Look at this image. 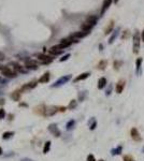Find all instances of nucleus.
<instances>
[{
  "label": "nucleus",
  "mask_w": 144,
  "mask_h": 161,
  "mask_svg": "<svg viewBox=\"0 0 144 161\" xmlns=\"http://www.w3.org/2000/svg\"><path fill=\"white\" fill-rule=\"evenodd\" d=\"M124 32H125V33L123 34V37H121V39H123V40H124L125 38L127 39V38L129 37V30H126V31H124Z\"/></svg>",
  "instance_id": "f704fd0d"
},
{
  "label": "nucleus",
  "mask_w": 144,
  "mask_h": 161,
  "mask_svg": "<svg viewBox=\"0 0 144 161\" xmlns=\"http://www.w3.org/2000/svg\"><path fill=\"white\" fill-rule=\"evenodd\" d=\"M121 151H123V146H117L116 148H113L111 150V155L112 156H117V155H120Z\"/></svg>",
  "instance_id": "dca6fc26"
},
{
  "label": "nucleus",
  "mask_w": 144,
  "mask_h": 161,
  "mask_svg": "<svg viewBox=\"0 0 144 161\" xmlns=\"http://www.w3.org/2000/svg\"><path fill=\"white\" fill-rule=\"evenodd\" d=\"M117 33H118V29H117V30H115V31H114V33H113V34H112V37H111V38L109 39V43H110V44L114 42V40H115V38H116V37H117Z\"/></svg>",
  "instance_id": "c85d7f7f"
},
{
  "label": "nucleus",
  "mask_w": 144,
  "mask_h": 161,
  "mask_svg": "<svg viewBox=\"0 0 144 161\" xmlns=\"http://www.w3.org/2000/svg\"><path fill=\"white\" fill-rule=\"evenodd\" d=\"M0 71H1V73L3 75H6V76H8V77H15L16 76V73L9 66L0 67Z\"/></svg>",
  "instance_id": "f03ea898"
},
{
  "label": "nucleus",
  "mask_w": 144,
  "mask_h": 161,
  "mask_svg": "<svg viewBox=\"0 0 144 161\" xmlns=\"http://www.w3.org/2000/svg\"><path fill=\"white\" fill-rule=\"evenodd\" d=\"M113 27H114V22L113 21H111L110 22V24L106 26V28L104 29V34L106 35V34H109V33H111V31H112V29H113Z\"/></svg>",
  "instance_id": "a211bd4d"
},
{
  "label": "nucleus",
  "mask_w": 144,
  "mask_h": 161,
  "mask_svg": "<svg viewBox=\"0 0 144 161\" xmlns=\"http://www.w3.org/2000/svg\"><path fill=\"white\" fill-rule=\"evenodd\" d=\"M26 66L27 67H28V68H37V67H38V64H37V62H35L34 60H29V61H27L26 62Z\"/></svg>",
  "instance_id": "4be33fe9"
},
{
  "label": "nucleus",
  "mask_w": 144,
  "mask_h": 161,
  "mask_svg": "<svg viewBox=\"0 0 144 161\" xmlns=\"http://www.w3.org/2000/svg\"><path fill=\"white\" fill-rule=\"evenodd\" d=\"M4 104V99H0V104Z\"/></svg>",
  "instance_id": "79ce46f5"
},
{
  "label": "nucleus",
  "mask_w": 144,
  "mask_h": 161,
  "mask_svg": "<svg viewBox=\"0 0 144 161\" xmlns=\"http://www.w3.org/2000/svg\"><path fill=\"white\" fill-rule=\"evenodd\" d=\"M87 161H96V158H95V156L94 155H88L87 156Z\"/></svg>",
  "instance_id": "72a5a7b5"
},
{
  "label": "nucleus",
  "mask_w": 144,
  "mask_h": 161,
  "mask_svg": "<svg viewBox=\"0 0 144 161\" xmlns=\"http://www.w3.org/2000/svg\"><path fill=\"white\" fill-rule=\"evenodd\" d=\"M14 135V132L13 131H7L2 134V140H9L10 137H12Z\"/></svg>",
  "instance_id": "6ab92c4d"
},
{
  "label": "nucleus",
  "mask_w": 144,
  "mask_h": 161,
  "mask_svg": "<svg viewBox=\"0 0 144 161\" xmlns=\"http://www.w3.org/2000/svg\"><path fill=\"white\" fill-rule=\"evenodd\" d=\"M37 57L39 58L40 60H41L42 64H49V62L52 61V58L46 56V55H44V54H38Z\"/></svg>",
  "instance_id": "1a4fd4ad"
},
{
  "label": "nucleus",
  "mask_w": 144,
  "mask_h": 161,
  "mask_svg": "<svg viewBox=\"0 0 144 161\" xmlns=\"http://www.w3.org/2000/svg\"><path fill=\"white\" fill-rule=\"evenodd\" d=\"M142 153H144V146H143V148H142Z\"/></svg>",
  "instance_id": "a18cd8bd"
},
{
  "label": "nucleus",
  "mask_w": 144,
  "mask_h": 161,
  "mask_svg": "<svg viewBox=\"0 0 144 161\" xmlns=\"http://www.w3.org/2000/svg\"><path fill=\"white\" fill-rule=\"evenodd\" d=\"M141 40L144 42V29L142 30V32H141Z\"/></svg>",
  "instance_id": "4c0bfd02"
},
{
  "label": "nucleus",
  "mask_w": 144,
  "mask_h": 161,
  "mask_svg": "<svg viewBox=\"0 0 144 161\" xmlns=\"http://www.w3.org/2000/svg\"><path fill=\"white\" fill-rule=\"evenodd\" d=\"M74 125H75V120H73V119L69 120V122L67 123V125H66V128H67V130H71V129H73Z\"/></svg>",
  "instance_id": "5701e85b"
},
{
  "label": "nucleus",
  "mask_w": 144,
  "mask_h": 161,
  "mask_svg": "<svg viewBox=\"0 0 144 161\" xmlns=\"http://www.w3.org/2000/svg\"><path fill=\"white\" fill-rule=\"evenodd\" d=\"M106 85V78L105 77H100L98 80V89H102L104 88Z\"/></svg>",
  "instance_id": "2eb2a0df"
},
{
  "label": "nucleus",
  "mask_w": 144,
  "mask_h": 161,
  "mask_svg": "<svg viewBox=\"0 0 144 161\" xmlns=\"http://www.w3.org/2000/svg\"><path fill=\"white\" fill-rule=\"evenodd\" d=\"M49 80V72H46V73H44L41 77L39 78L38 80V83H41V84H44V83H47Z\"/></svg>",
  "instance_id": "f8f14e48"
},
{
  "label": "nucleus",
  "mask_w": 144,
  "mask_h": 161,
  "mask_svg": "<svg viewBox=\"0 0 144 161\" xmlns=\"http://www.w3.org/2000/svg\"><path fill=\"white\" fill-rule=\"evenodd\" d=\"M111 90H112V86H110L109 89L106 90V92H105V93H106V96H109V95H110V93H111Z\"/></svg>",
  "instance_id": "e433bc0d"
},
{
  "label": "nucleus",
  "mask_w": 144,
  "mask_h": 161,
  "mask_svg": "<svg viewBox=\"0 0 144 161\" xmlns=\"http://www.w3.org/2000/svg\"><path fill=\"white\" fill-rule=\"evenodd\" d=\"M64 52V50H60V48H58L57 46H53L51 50H49V53H52L53 55H59Z\"/></svg>",
  "instance_id": "f3484780"
},
{
  "label": "nucleus",
  "mask_w": 144,
  "mask_h": 161,
  "mask_svg": "<svg viewBox=\"0 0 144 161\" xmlns=\"http://www.w3.org/2000/svg\"><path fill=\"white\" fill-rule=\"evenodd\" d=\"M45 109H46V106L44 105V104H41V105H39V106H35V107H34V113L44 116V113H45Z\"/></svg>",
  "instance_id": "9b49d317"
},
{
  "label": "nucleus",
  "mask_w": 144,
  "mask_h": 161,
  "mask_svg": "<svg viewBox=\"0 0 144 161\" xmlns=\"http://www.w3.org/2000/svg\"><path fill=\"white\" fill-rule=\"evenodd\" d=\"M22 89H17V90H15V91H13L12 93H11V98L14 101H20L21 100V97H22Z\"/></svg>",
  "instance_id": "9d476101"
},
{
  "label": "nucleus",
  "mask_w": 144,
  "mask_h": 161,
  "mask_svg": "<svg viewBox=\"0 0 144 161\" xmlns=\"http://www.w3.org/2000/svg\"><path fill=\"white\" fill-rule=\"evenodd\" d=\"M140 34H139V31L136 30V32L133 34V53L138 54L140 51Z\"/></svg>",
  "instance_id": "f257e3e1"
},
{
  "label": "nucleus",
  "mask_w": 144,
  "mask_h": 161,
  "mask_svg": "<svg viewBox=\"0 0 144 161\" xmlns=\"http://www.w3.org/2000/svg\"><path fill=\"white\" fill-rule=\"evenodd\" d=\"M71 78V75H66V76H62V77H60L59 79L57 80V82L53 85L52 87H58V86H61V85H64V84H66L68 80Z\"/></svg>",
  "instance_id": "423d86ee"
},
{
  "label": "nucleus",
  "mask_w": 144,
  "mask_h": 161,
  "mask_svg": "<svg viewBox=\"0 0 144 161\" xmlns=\"http://www.w3.org/2000/svg\"><path fill=\"white\" fill-rule=\"evenodd\" d=\"M99 161H104V160H99Z\"/></svg>",
  "instance_id": "49530a36"
},
{
  "label": "nucleus",
  "mask_w": 144,
  "mask_h": 161,
  "mask_svg": "<svg viewBox=\"0 0 144 161\" xmlns=\"http://www.w3.org/2000/svg\"><path fill=\"white\" fill-rule=\"evenodd\" d=\"M69 57H70V54H67V55H65V56L62 57V58H60V61H66V60L68 59Z\"/></svg>",
  "instance_id": "c9c22d12"
},
{
  "label": "nucleus",
  "mask_w": 144,
  "mask_h": 161,
  "mask_svg": "<svg viewBox=\"0 0 144 161\" xmlns=\"http://www.w3.org/2000/svg\"><path fill=\"white\" fill-rule=\"evenodd\" d=\"M124 161H136L133 159V157L132 156H130V155H126V156H124Z\"/></svg>",
  "instance_id": "c756f323"
},
{
  "label": "nucleus",
  "mask_w": 144,
  "mask_h": 161,
  "mask_svg": "<svg viewBox=\"0 0 144 161\" xmlns=\"http://www.w3.org/2000/svg\"><path fill=\"white\" fill-rule=\"evenodd\" d=\"M4 57H6V56H4V54L0 53V60H3V59H4Z\"/></svg>",
  "instance_id": "58836bf2"
},
{
  "label": "nucleus",
  "mask_w": 144,
  "mask_h": 161,
  "mask_svg": "<svg viewBox=\"0 0 144 161\" xmlns=\"http://www.w3.org/2000/svg\"><path fill=\"white\" fill-rule=\"evenodd\" d=\"M88 34V32H85V31H80V32H75L73 35H72V37L73 38H84L85 35H87Z\"/></svg>",
  "instance_id": "412c9836"
},
{
  "label": "nucleus",
  "mask_w": 144,
  "mask_h": 161,
  "mask_svg": "<svg viewBox=\"0 0 144 161\" xmlns=\"http://www.w3.org/2000/svg\"><path fill=\"white\" fill-rule=\"evenodd\" d=\"M1 154H2V148L0 147V155H1Z\"/></svg>",
  "instance_id": "37998d69"
},
{
  "label": "nucleus",
  "mask_w": 144,
  "mask_h": 161,
  "mask_svg": "<svg viewBox=\"0 0 144 161\" xmlns=\"http://www.w3.org/2000/svg\"><path fill=\"white\" fill-rule=\"evenodd\" d=\"M65 111H66V107H65V106H64V107H62V106L59 107V112H65Z\"/></svg>",
  "instance_id": "ea45409f"
},
{
  "label": "nucleus",
  "mask_w": 144,
  "mask_h": 161,
  "mask_svg": "<svg viewBox=\"0 0 144 161\" xmlns=\"http://www.w3.org/2000/svg\"><path fill=\"white\" fill-rule=\"evenodd\" d=\"M130 135H131L132 140L136 141V142H140L142 140V137H141L140 133H139V130L137 128H132L131 130H130Z\"/></svg>",
  "instance_id": "39448f33"
},
{
  "label": "nucleus",
  "mask_w": 144,
  "mask_h": 161,
  "mask_svg": "<svg viewBox=\"0 0 144 161\" xmlns=\"http://www.w3.org/2000/svg\"><path fill=\"white\" fill-rule=\"evenodd\" d=\"M106 65H107L106 60H101V61L98 64V67H97V68H98L99 70H104V69H105V67H106Z\"/></svg>",
  "instance_id": "393cba45"
},
{
  "label": "nucleus",
  "mask_w": 144,
  "mask_h": 161,
  "mask_svg": "<svg viewBox=\"0 0 144 161\" xmlns=\"http://www.w3.org/2000/svg\"><path fill=\"white\" fill-rule=\"evenodd\" d=\"M96 127H97V122H96L95 118H93L91 122H89V129H91V130H94Z\"/></svg>",
  "instance_id": "cd10ccee"
},
{
  "label": "nucleus",
  "mask_w": 144,
  "mask_h": 161,
  "mask_svg": "<svg viewBox=\"0 0 144 161\" xmlns=\"http://www.w3.org/2000/svg\"><path fill=\"white\" fill-rule=\"evenodd\" d=\"M86 22H87V23H89L91 25L95 26V24L97 23V17H95V16H89Z\"/></svg>",
  "instance_id": "a878e982"
},
{
  "label": "nucleus",
  "mask_w": 144,
  "mask_h": 161,
  "mask_svg": "<svg viewBox=\"0 0 144 161\" xmlns=\"http://www.w3.org/2000/svg\"><path fill=\"white\" fill-rule=\"evenodd\" d=\"M57 112H59V107L54 106V105H49V106H46L44 116H47V117L48 116H53V115H55Z\"/></svg>",
  "instance_id": "7ed1b4c3"
},
{
  "label": "nucleus",
  "mask_w": 144,
  "mask_h": 161,
  "mask_svg": "<svg viewBox=\"0 0 144 161\" xmlns=\"http://www.w3.org/2000/svg\"><path fill=\"white\" fill-rule=\"evenodd\" d=\"M21 161H33V160H31V159H29V158H24V159H22Z\"/></svg>",
  "instance_id": "a19ab883"
},
{
  "label": "nucleus",
  "mask_w": 144,
  "mask_h": 161,
  "mask_svg": "<svg viewBox=\"0 0 144 161\" xmlns=\"http://www.w3.org/2000/svg\"><path fill=\"white\" fill-rule=\"evenodd\" d=\"M111 3H112V0H104V2H103V6H102V10H101V14H103L107 9L110 8L111 6Z\"/></svg>",
  "instance_id": "4468645a"
},
{
  "label": "nucleus",
  "mask_w": 144,
  "mask_h": 161,
  "mask_svg": "<svg viewBox=\"0 0 144 161\" xmlns=\"http://www.w3.org/2000/svg\"><path fill=\"white\" fill-rule=\"evenodd\" d=\"M49 149H51V142L47 141L45 144H44V147H43V154H47Z\"/></svg>",
  "instance_id": "b1692460"
},
{
  "label": "nucleus",
  "mask_w": 144,
  "mask_h": 161,
  "mask_svg": "<svg viewBox=\"0 0 144 161\" xmlns=\"http://www.w3.org/2000/svg\"><path fill=\"white\" fill-rule=\"evenodd\" d=\"M76 105H78V101H76V100H71L69 105H68V109L69 110H73V109L76 107Z\"/></svg>",
  "instance_id": "bb28decb"
},
{
  "label": "nucleus",
  "mask_w": 144,
  "mask_h": 161,
  "mask_svg": "<svg viewBox=\"0 0 144 161\" xmlns=\"http://www.w3.org/2000/svg\"><path fill=\"white\" fill-rule=\"evenodd\" d=\"M89 75H91V73L89 72H85V73H82V74H80L79 76H76L75 79H74V82H80V80H83V79H86Z\"/></svg>",
  "instance_id": "ddd939ff"
},
{
  "label": "nucleus",
  "mask_w": 144,
  "mask_h": 161,
  "mask_svg": "<svg viewBox=\"0 0 144 161\" xmlns=\"http://www.w3.org/2000/svg\"><path fill=\"white\" fill-rule=\"evenodd\" d=\"M85 97H86V91H84V93H80V95H79V100L83 101L85 99Z\"/></svg>",
  "instance_id": "2f4dec72"
},
{
  "label": "nucleus",
  "mask_w": 144,
  "mask_h": 161,
  "mask_svg": "<svg viewBox=\"0 0 144 161\" xmlns=\"http://www.w3.org/2000/svg\"><path fill=\"white\" fill-rule=\"evenodd\" d=\"M48 131L56 137H59L61 135V132H60L59 129H58L56 124H51V125H49V126H48Z\"/></svg>",
  "instance_id": "20e7f679"
},
{
  "label": "nucleus",
  "mask_w": 144,
  "mask_h": 161,
  "mask_svg": "<svg viewBox=\"0 0 144 161\" xmlns=\"http://www.w3.org/2000/svg\"><path fill=\"white\" fill-rule=\"evenodd\" d=\"M125 85H126V80L125 79H120L117 82V84H116V92L117 93H121L125 88Z\"/></svg>",
  "instance_id": "0eeeda50"
},
{
  "label": "nucleus",
  "mask_w": 144,
  "mask_h": 161,
  "mask_svg": "<svg viewBox=\"0 0 144 161\" xmlns=\"http://www.w3.org/2000/svg\"><path fill=\"white\" fill-rule=\"evenodd\" d=\"M38 84L37 80H32V82H30L28 84H26L24 85L23 87H22V91H27V90H30V89H32L35 87V85Z\"/></svg>",
  "instance_id": "6e6552de"
},
{
  "label": "nucleus",
  "mask_w": 144,
  "mask_h": 161,
  "mask_svg": "<svg viewBox=\"0 0 144 161\" xmlns=\"http://www.w3.org/2000/svg\"><path fill=\"white\" fill-rule=\"evenodd\" d=\"M114 2H115V3H117V2H118V0H114Z\"/></svg>",
  "instance_id": "c03bdc74"
},
{
  "label": "nucleus",
  "mask_w": 144,
  "mask_h": 161,
  "mask_svg": "<svg viewBox=\"0 0 144 161\" xmlns=\"http://www.w3.org/2000/svg\"><path fill=\"white\" fill-rule=\"evenodd\" d=\"M4 117H6V111L1 107V109H0V120L3 119Z\"/></svg>",
  "instance_id": "7c9ffc66"
},
{
  "label": "nucleus",
  "mask_w": 144,
  "mask_h": 161,
  "mask_svg": "<svg viewBox=\"0 0 144 161\" xmlns=\"http://www.w3.org/2000/svg\"><path fill=\"white\" fill-rule=\"evenodd\" d=\"M136 64H137V73L140 75L141 74V64H142V58H138L137 61H136Z\"/></svg>",
  "instance_id": "aec40b11"
},
{
  "label": "nucleus",
  "mask_w": 144,
  "mask_h": 161,
  "mask_svg": "<svg viewBox=\"0 0 144 161\" xmlns=\"http://www.w3.org/2000/svg\"><path fill=\"white\" fill-rule=\"evenodd\" d=\"M121 65V61H114V69L117 70L119 69V66Z\"/></svg>",
  "instance_id": "473e14b6"
}]
</instances>
